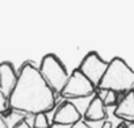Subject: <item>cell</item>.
<instances>
[{
	"label": "cell",
	"mask_w": 134,
	"mask_h": 128,
	"mask_svg": "<svg viewBox=\"0 0 134 128\" xmlns=\"http://www.w3.org/2000/svg\"><path fill=\"white\" fill-rule=\"evenodd\" d=\"M9 105L13 111L29 115L46 114L54 107V90L33 63L23 64L16 88L9 97Z\"/></svg>",
	"instance_id": "1"
},
{
	"label": "cell",
	"mask_w": 134,
	"mask_h": 128,
	"mask_svg": "<svg viewBox=\"0 0 134 128\" xmlns=\"http://www.w3.org/2000/svg\"><path fill=\"white\" fill-rule=\"evenodd\" d=\"M97 89L120 92H134V71L122 57H113Z\"/></svg>",
	"instance_id": "2"
},
{
	"label": "cell",
	"mask_w": 134,
	"mask_h": 128,
	"mask_svg": "<svg viewBox=\"0 0 134 128\" xmlns=\"http://www.w3.org/2000/svg\"><path fill=\"white\" fill-rule=\"evenodd\" d=\"M40 72L54 92L60 93L69 81V73L64 64L54 54H46L40 64Z\"/></svg>",
	"instance_id": "3"
},
{
	"label": "cell",
	"mask_w": 134,
	"mask_h": 128,
	"mask_svg": "<svg viewBox=\"0 0 134 128\" xmlns=\"http://www.w3.org/2000/svg\"><path fill=\"white\" fill-rule=\"evenodd\" d=\"M96 86L79 71L75 69L69 77V81L64 85L63 90L59 93L63 98L69 99H79V98H87L95 94Z\"/></svg>",
	"instance_id": "4"
},
{
	"label": "cell",
	"mask_w": 134,
	"mask_h": 128,
	"mask_svg": "<svg viewBox=\"0 0 134 128\" xmlns=\"http://www.w3.org/2000/svg\"><path fill=\"white\" fill-rule=\"evenodd\" d=\"M109 63H107L96 51H90L79 64V71L97 88L108 69Z\"/></svg>",
	"instance_id": "5"
},
{
	"label": "cell",
	"mask_w": 134,
	"mask_h": 128,
	"mask_svg": "<svg viewBox=\"0 0 134 128\" xmlns=\"http://www.w3.org/2000/svg\"><path fill=\"white\" fill-rule=\"evenodd\" d=\"M82 120V114L72 102H63L55 111L51 121L53 124H62L72 127Z\"/></svg>",
	"instance_id": "6"
},
{
	"label": "cell",
	"mask_w": 134,
	"mask_h": 128,
	"mask_svg": "<svg viewBox=\"0 0 134 128\" xmlns=\"http://www.w3.org/2000/svg\"><path fill=\"white\" fill-rule=\"evenodd\" d=\"M19 75L15 71L13 64L9 61H3L0 66V93L5 97H11L16 88Z\"/></svg>",
	"instance_id": "7"
},
{
	"label": "cell",
	"mask_w": 134,
	"mask_h": 128,
	"mask_svg": "<svg viewBox=\"0 0 134 128\" xmlns=\"http://www.w3.org/2000/svg\"><path fill=\"white\" fill-rule=\"evenodd\" d=\"M107 119V110L103 99H100L96 94L91 99L86 112H84V120L86 121H100Z\"/></svg>",
	"instance_id": "8"
},
{
	"label": "cell",
	"mask_w": 134,
	"mask_h": 128,
	"mask_svg": "<svg viewBox=\"0 0 134 128\" xmlns=\"http://www.w3.org/2000/svg\"><path fill=\"white\" fill-rule=\"evenodd\" d=\"M114 116L127 121H134V92L126 93L121 99L114 110Z\"/></svg>",
	"instance_id": "9"
},
{
	"label": "cell",
	"mask_w": 134,
	"mask_h": 128,
	"mask_svg": "<svg viewBox=\"0 0 134 128\" xmlns=\"http://www.w3.org/2000/svg\"><path fill=\"white\" fill-rule=\"evenodd\" d=\"M50 123L46 114H37L34 115V125L33 128H49Z\"/></svg>",
	"instance_id": "10"
},
{
	"label": "cell",
	"mask_w": 134,
	"mask_h": 128,
	"mask_svg": "<svg viewBox=\"0 0 134 128\" xmlns=\"http://www.w3.org/2000/svg\"><path fill=\"white\" fill-rule=\"evenodd\" d=\"M103 102H104L105 107H109V106L116 105V102H117V93L113 92V90H108V94H107V97L104 98Z\"/></svg>",
	"instance_id": "11"
},
{
	"label": "cell",
	"mask_w": 134,
	"mask_h": 128,
	"mask_svg": "<svg viewBox=\"0 0 134 128\" xmlns=\"http://www.w3.org/2000/svg\"><path fill=\"white\" fill-rule=\"evenodd\" d=\"M13 128H33V127H32V125L26 121V119H23V120H21V121H19V123H17V124H16Z\"/></svg>",
	"instance_id": "12"
},
{
	"label": "cell",
	"mask_w": 134,
	"mask_h": 128,
	"mask_svg": "<svg viewBox=\"0 0 134 128\" xmlns=\"http://www.w3.org/2000/svg\"><path fill=\"white\" fill-rule=\"evenodd\" d=\"M71 128H92V127H90L86 120H80V121H78L76 124H74Z\"/></svg>",
	"instance_id": "13"
},
{
	"label": "cell",
	"mask_w": 134,
	"mask_h": 128,
	"mask_svg": "<svg viewBox=\"0 0 134 128\" xmlns=\"http://www.w3.org/2000/svg\"><path fill=\"white\" fill-rule=\"evenodd\" d=\"M0 128H9L8 123L5 121V119L3 116H2V119H0Z\"/></svg>",
	"instance_id": "14"
},
{
	"label": "cell",
	"mask_w": 134,
	"mask_h": 128,
	"mask_svg": "<svg viewBox=\"0 0 134 128\" xmlns=\"http://www.w3.org/2000/svg\"><path fill=\"white\" fill-rule=\"evenodd\" d=\"M112 127H113V124H112L110 120H105L103 123V125H101V128H112Z\"/></svg>",
	"instance_id": "15"
},
{
	"label": "cell",
	"mask_w": 134,
	"mask_h": 128,
	"mask_svg": "<svg viewBox=\"0 0 134 128\" xmlns=\"http://www.w3.org/2000/svg\"><path fill=\"white\" fill-rule=\"evenodd\" d=\"M51 128H71L70 125H62V124H51Z\"/></svg>",
	"instance_id": "16"
},
{
	"label": "cell",
	"mask_w": 134,
	"mask_h": 128,
	"mask_svg": "<svg viewBox=\"0 0 134 128\" xmlns=\"http://www.w3.org/2000/svg\"><path fill=\"white\" fill-rule=\"evenodd\" d=\"M125 128H134V121H127Z\"/></svg>",
	"instance_id": "17"
},
{
	"label": "cell",
	"mask_w": 134,
	"mask_h": 128,
	"mask_svg": "<svg viewBox=\"0 0 134 128\" xmlns=\"http://www.w3.org/2000/svg\"><path fill=\"white\" fill-rule=\"evenodd\" d=\"M118 128H125V127H122V125H121V127H118Z\"/></svg>",
	"instance_id": "18"
}]
</instances>
